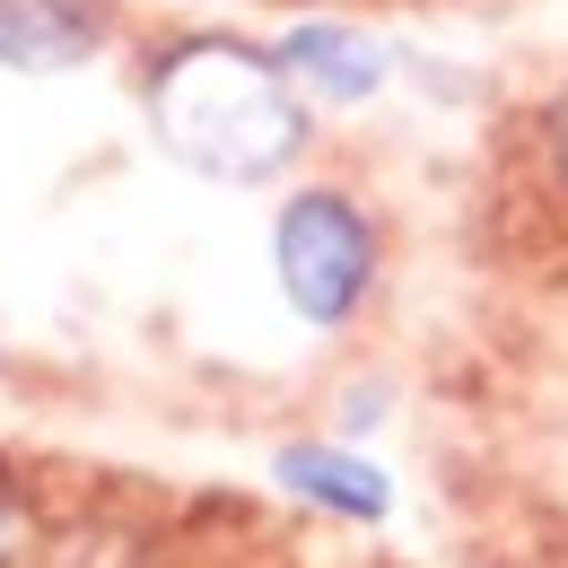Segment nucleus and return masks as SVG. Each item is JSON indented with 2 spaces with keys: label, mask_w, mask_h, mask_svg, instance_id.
I'll use <instances>...</instances> for the list:
<instances>
[{
  "label": "nucleus",
  "mask_w": 568,
  "mask_h": 568,
  "mask_svg": "<svg viewBox=\"0 0 568 568\" xmlns=\"http://www.w3.org/2000/svg\"><path fill=\"white\" fill-rule=\"evenodd\" d=\"M149 123L175 166L211 184H263L306 149V105L281 53H254L236 36H184L149 71Z\"/></svg>",
  "instance_id": "1"
},
{
  "label": "nucleus",
  "mask_w": 568,
  "mask_h": 568,
  "mask_svg": "<svg viewBox=\"0 0 568 568\" xmlns=\"http://www.w3.org/2000/svg\"><path fill=\"white\" fill-rule=\"evenodd\" d=\"M272 263H281V288L306 324H351L367 281H376V227L351 193H297L281 211V236H272Z\"/></svg>",
  "instance_id": "2"
},
{
  "label": "nucleus",
  "mask_w": 568,
  "mask_h": 568,
  "mask_svg": "<svg viewBox=\"0 0 568 568\" xmlns=\"http://www.w3.org/2000/svg\"><path fill=\"white\" fill-rule=\"evenodd\" d=\"M281 71L297 79V97H324V105H358L385 88V44L358 36L342 18H306L281 36Z\"/></svg>",
  "instance_id": "3"
},
{
  "label": "nucleus",
  "mask_w": 568,
  "mask_h": 568,
  "mask_svg": "<svg viewBox=\"0 0 568 568\" xmlns=\"http://www.w3.org/2000/svg\"><path fill=\"white\" fill-rule=\"evenodd\" d=\"M105 44V0H0L9 71H79Z\"/></svg>",
  "instance_id": "4"
},
{
  "label": "nucleus",
  "mask_w": 568,
  "mask_h": 568,
  "mask_svg": "<svg viewBox=\"0 0 568 568\" xmlns=\"http://www.w3.org/2000/svg\"><path fill=\"white\" fill-rule=\"evenodd\" d=\"M281 481L306 498V507H333V516H351V525H376V516L394 507L385 473L358 464L351 446H288V455H281Z\"/></svg>",
  "instance_id": "5"
},
{
  "label": "nucleus",
  "mask_w": 568,
  "mask_h": 568,
  "mask_svg": "<svg viewBox=\"0 0 568 568\" xmlns=\"http://www.w3.org/2000/svg\"><path fill=\"white\" fill-rule=\"evenodd\" d=\"M551 149H560V175H568V97H560V114H551Z\"/></svg>",
  "instance_id": "6"
},
{
  "label": "nucleus",
  "mask_w": 568,
  "mask_h": 568,
  "mask_svg": "<svg viewBox=\"0 0 568 568\" xmlns=\"http://www.w3.org/2000/svg\"><path fill=\"white\" fill-rule=\"evenodd\" d=\"M9 534H18V525H9V507H0V560H9Z\"/></svg>",
  "instance_id": "7"
}]
</instances>
